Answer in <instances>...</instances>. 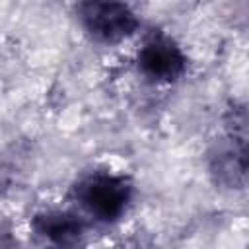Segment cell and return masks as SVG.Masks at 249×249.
Listing matches in <instances>:
<instances>
[{"label":"cell","instance_id":"3957f363","mask_svg":"<svg viewBox=\"0 0 249 249\" xmlns=\"http://www.w3.org/2000/svg\"><path fill=\"white\" fill-rule=\"evenodd\" d=\"M138 68L146 78L169 84L185 74L187 58L171 37L158 33L152 35L138 51Z\"/></svg>","mask_w":249,"mask_h":249},{"label":"cell","instance_id":"5b68a950","mask_svg":"<svg viewBox=\"0 0 249 249\" xmlns=\"http://www.w3.org/2000/svg\"><path fill=\"white\" fill-rule=\"evenodd\" d=\"M210 173L216 183L228 189H243L247 175V140L245 136L228 134L210 152Z\"/></svg>","mask_w":249,"mask_h":249},{"label":"cell","instance_id":"277c9868","mask_svg":"<svg viewBox=\"0 0 249 249\" xmlns=\"http://www.w3.org/2000/svg\"><path fill=\"white\" fill-rule=\"evenodd\" d=\"M35 235L51 249H78L86 235L84 222L66 210L39 212L31 220Z\"/></svg>","mask_w":249,"mask_h":249},{"label":"cell","instance_id":"7a4b0ae2","mask_svg":"<svg viewBox=\"0 0 249 249\" xmlns=\"http://www.w3.org/2000/svg\"><path fill=\"white\" fill-rule=\"evenodd\" d=\"M84 31L97 43L113 45L138 29V18L123 2H84L76 8Z\"/></svg>","mask_w":249,"mask_h":249},{"label":"cell","instance_id":"6da1fadb","mask_svg":"<svg viewBox=\"0 0 249 249\" xmlns=\"http://www.w3.org/2000/svg\"><path fill=\"white\" fill-rule=\"evenodd\" d=\"M76 198L93 218L113 222L126 212L132 198V183L128 177L109 171L91 173L78 183Z\"/></svg>","mask_w":249,"mask_h":249}]
</instances>
